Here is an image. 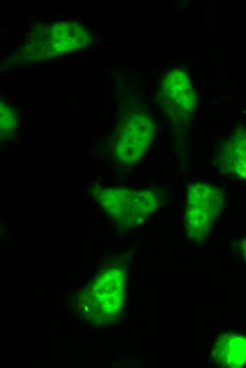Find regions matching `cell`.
<instances>
[{"instance_id":"1","label":"cell","mask_w":246,"mask_h":368,"mask_svg":"<svg viewBox=\"0 0 246 368\" xmlns=\"http://www.w3.org/2000/svg\"><path fill=\"white\" fill-rule=\"evenodd\" d=\"M223 202V196L217 187L201 182L190 184L185 201L187 236L197 241L203 239L218 216Z\"/></svg>"},{"instance_id":"2","label":"cell","mask_w":246,"mask_h":368,"mask_svg":"<svg viewBox=\"0 0 246 368\" xmlns=\"http://www.w3.org/2000/svg\"><path fill=\"white\" fill-rule=\"evenodd\" d=\"M151 119L141 112H131L119 124L114 137L113 151L118 160L131 163L141 158L154 134Z\"/></svg>"},{"instance_id":"3","label":"cell","mask_w":246,"mask_h":368,"mask_svg":"<svg viewBox=\"0 0 246 368\" xmlns=\"http://www.w3.org/2000/svg\"><path fill=\"white\" fill-rule=\"evenodd\" d=\"M158 195L151 190L109 189L101 193L105 209L127 224H137L158 206Z\"/></svg>"},{"instance_id":"4","label":"cell","mask_w":246,"mask_h":368,"mask_svg":"<svg viewBox=\"0 0 246 368\" xmlns=\"http://www.w3.org/2000/svg\"><path fill=\"white\" fill-rule=\"evenodd\" d=\"M159 96L163 111L173 122L183 124L189 120L195 108V95L184 71H170L161 82Z\"/></svg>"},{"instance_id":"5","label":"cell","mask_w":246,"mask_h":368,"mask_svg":"<svg viewBox=\"0 0 246 368\" xmlns=\"http://www.w3.org/2000/svg\"><path fill=\"white\" fill-rule=\"evenodd\" d=\"M37 37V54L49 57L86 46L89 37L86 30L76 22H59Z\"/></svg>"},{"instance_id":"6","label":"cell","mask_w":246,"mask_h":368,"mask_svg":"<svg viewBox=\"0 0 246 368\" xmlns=\"http://www.w3.org/2000/svg\"><path fill=\"white\" fill-rule=\"evenodd\" d=\"M212 357L222 367H242L246 364V337L235 333L221 335L213 344Z\"/></svg>"},{"instance_id":"7","label":"cell","mask_w":246,"mask_h":368,"mask_svg":"<svg viewBox=\"0 0 246 368\" xmlns=\"http://www.w3.org/2000/svg\"><path fill=\"white\" fill-rule=\"evenodd\" d=\"M225 172L246 180V130L237 129L224 144L221 156Z\"/></svg>"},{"instance_id":"8","label":"cell","mask_w":246,"mask_h":368,"mask_svg":"<svg viewBox=\"0 0 246 368\" xmlns=\"http://www.w3.org/2000/svg\"><path fill=\"white\" fill-rule=\"evenodd\" d=\"M15 117L12 109L6 104L1 105V133L9 134L13 129Z\"/></svg>"},{"instance_id":"9","label":"cell","mask_w":246,"mask_h":368,"mask_svg":"<svg viewBox=\"0 0 246 368\" xmlns=\"http://www.w3.org/2000/svg\"><path fill=\"white\" fill-rule=\"evenodd\" d=\"M241 252L245 259L246 260V239L243 240L241 243Z\"/></svg>"}]
</instances>
